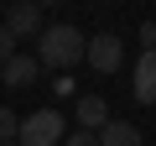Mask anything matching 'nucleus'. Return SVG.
I'll use <instances>...</instances> for the list:
<instances>
[{
  "label": "nucleus",
  "instance_id": "2",
  "mask_svg": "<svg viewBox=\"0 0 156 146\" xmlns=\"http://www.w3.org/2000/svg\"><path fill=\"white\" fill-rule=\"evenodd\" d=\"M62 136H68V125H62V115H57V110L21 115V130H16V141H21V146H62Z\"/></svg>",
  "mask_w": 156,
  "mask_h": 146
},
{
  "label": "nucleus",
  "instance_id": "10",
  "mask_svg": "<svg viewBox=\"0 0 156 146\" xmlns=\"http://www.w3.org/2000/svg\"><path fill=\"white\" fill-rule=\"evenodd\" d=\"M16 52H21V47H16V37H11L5 26H0V68H5V63H11Z\"/></svg>",
  "mask_w": 156,
  "mask_h": 146
},
{
  "label": "nucleus",
  "instance_id": "6",
  "mask_svg": "<svg viewBox=\"0 0 156 146\" xmlns=\"http://www.w3.org/2000/svg\"><path fill=\"white\" fill-rule=\"evenodd\" d=\"M5 31H11L16 42H21V37H37V31H42V5H37V0H21V5H11Z\"/></svg>",
  "mask_w": 156,
  "mask_h": 146
},
{
  "label": "nucleus",
  "instance_id": "8",
  "mask_svg": "<svg viewBox=\"0 0 156 146\" xmlns=\"http://www.w3.org/2000/svg\"><path fill=\"white\" fill-rule=\"evenodd\" d=\"M146 136H140V125H130V120H109L104 130H99V146H140Z\"/></svg>",
  "mask_w": 156,
  "mask_h": 146
},
{
  "label": "nucleus",
  "instance_id": "9",
  "mask_svg": "<svg viewBox=\"0 0 156 146\" xmlns=\"http://www.w3.org/2000/svg\"><path fill=\"white\" fill-rule=\"evenodd\" d=\"M16 130H21V115L11 104H0V141H16Z\"/></svg>",
  "mask_w": 156,
  "mask_h": 146
},
{
  "label": "nucleus",
  "instance_id": "14",
  "mask_svg": "<svg viewBox=\"0 0 156 146\" xmlns=\"http://www.w3.org/2000/svg\"><path fill=\"white\" fill-rule=\"evenodd\" d=\"M0 146H21V141H0Z\"/></svg>",
  "mask_w": 156,
  "mask_h": 146
},
{
  "label": "nucleus",
  "instance_id": "4",
  "mask_svg": "<svg viewBox=\"0 0 156 146\" xmlns=\"http://www.w3.org/2000/svg\"><path fill=\"white\" fill-rule=\"evenodd\" d=\"M130 94L135 104H156V52H140L130 68Z\"/></svg>",
  "mask_w": 156,
  "mask_h": 146
},
{
  "label": "nucleus",
  "instance_id": "13",
  "mask_svg": "<svg viewBox=\"0 0 156 146\" xmlns=\"http://www.w3.org/2000/svg\"><path fill=\"white\" fill-rule=\"evenodd\" d=\"M37 5H57V0H37Z\"/></svg>",
  "mask_w": 156,
  "mask_h": 146
},
{
  "label": "nucleus",
  "instance_id": "5",
  "mask_svg": "<svg viewBox=\"0 0 156 146\" xmlns=\"http://www.w3.org/2000/svg\"><path fill=\"white\" fill-rule=\"evenodd\" d=\"M42 78V63L31 57V52H16L5 68H0V84H5V89H26V84H37Z\"/></svg>",
  "mask_w": 156,
  "mask_h": 146
},
{
  "label": "nucleus",
  "instance_id": "1",
  "mask_svg": "<svg viewBox=\"0 0 156 146\" xmlns=\"http://www.w3.org/2000/svg\"><path fill=\"white\" fill-rule=\"evenodd\" d=\"M83 52H89V42H83V31L73 21H52L42 31V42H37V63L42 68H78Z\"/></svg>",
  "mask_w": 156,
  "mask_h": 146
},
{
  "label": "nucleus",
  "instance_id": "3",
  "mask_svg": "<svg viewBox=\"0 0 156 146\" xmlns=\"http://www.w3.org/2000/svg\"><path fill=\"white\" fill-rule=\"evenodd\" d=\"M120 57H125V47H120V37H115V31H99V37H89V52H83V63H89L94 73H120Z\"/></svg>",
  "mask_w": 156,
  "mask_h": 146
},
{
  "label": "nucleus",
  "instance_id": "12",
  "mask_svg": "<svg viewBox=\"0 0 156 146\" xmlns=\"http://www.w3.org/2000/svg\"><path fill=\"white\" fill-rule=\"evenodd\" d=\"M140 42H146V52H156V21H146V26H140Z\"/></svg>",
  "mask_w": 156,
  "mask_h": 146
},
{
  "label": "nucleus",
  "instance_id": "15",
  "mask_svg": "<svg viewBox=\"0 0 156 146\" xmlns=\"http://www.w3.org/2000/svg\"><path fill=\"white\" fill-rule=\"evenodd\" d=\"M0 5H5V0H0Z\"/></svg>",
  "mask_w": 156,
  "mask_h": 146
},
{
  "label": "nucleus",
  "instance_id": "7",
  "mask_svg": "<svg viewBox=\"0 0 156 146\" xmlns=\"http://www.w3.org/2000/svg\"><path fill=\"white\" fill-rule=\"evenodd\" d=\"M73 110H78V130H94V136L115 120V115H109V99H99V94H83Z\"/></svg>",
  "mask_w": 156,
  "mask_h": 146
},
{
  "label": "nucleus",
  "instance_id": "11",
  "mask_svg": "<svg viewBox=\"0 0 156 146\" xmlns=\"http://www.w3.org/2000/svg\"><path fill=\"white\" fill-rule=\"evenodd\" d=\"M62 146H99V136L94 130H73V136H62Z\"/></svg>",
  "mask_w": 156,
  "mask_h": 146
}]
</instances>
